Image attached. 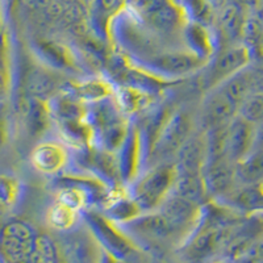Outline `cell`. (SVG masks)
Listing matches in <instances>:
<instances>
[{"label":"cell","mask_w":263,"mask_h":263,"mask_svg":"<svg viewBox=\"0 0 263 263\" xmlns=\"http://www.w3.org/2000/svg\"><path fill=\"white\" fill-rule=\"evenodd\" d=\"M23 263H55V250L48 237H37L34 248Z\"/></svg>","instance_id":"obj_21"},{"label":"cell","mask_w":263,"mask_h":263,"mask_svg":"<svg viewBox=\"0 0 263 263\" xmlns=\"http://www.w3.org/2000/svg\"><path fill=\"white\" fill-rule=\"evenodd\" d=\"M25 125L30 136H40L49 125V112L44 100L37 98L30 99L25 114Z\"/></svg>","instance_id":"obj_15"},{"label":"cell","mask_w":263,"mask_h":263,"mask_svg":"<svg viewBox=\"0 0 263 263\" xmlns=\"http://www.w3.org/2000/svg\"><path fill=\"white\" fill-rule=\"evenodd\" d=\"M255 17L258 18V21L260 23V25H262L263 28V7H260L259 9L257 11V15H255Z\"/></svg>","instance_id":"obj_33"},{"label":"cell","mask_w":263,"mask_h":263,"mask_svg":"<svg viewBox=\"0 0 263 263\" xmlns=\"http://www.w3.org/2000/svg\"><path fill=\"white\" fill-rule=\"evenodd\" d=\"M37 50L40 51L42 57L48 60L51 65L60 66L61 63H63L62 55H61L60 50H58L55 46L49 45V44H41V45L37 46Z\"/></svg>","instance_id":"obj_27"},{"label":"cell","mask_w":263,"mask_h":263,"mask_svg":"<svg viewBox=\"0 0 263 263\" xmlns=\"http://www.w3.org/2000/svg\"><path fill=\"white\" fill-rule=\"evenodd\" d=\"M254 147H263V120L259 124H257Z\"/></svg>","instance_id":"obj_31"},{"label":"cell","mask_w":263,"mask_h":263,"mask_svg":"<svg viewBox=\"0 0 263 263\" xmlns=\"http://www.w3.org/2000/svg\"><path fill=\"white\" fill-rule=\"evenodd\" d=\"M0 32H2V13H0Z\"/></svg>","instance_id":"obj_35"},{"label":"cell","mask_w":263,"mask_h":263,"mask_svg":"<svg viewBox=\"0 0 263 263\" xmlns=\"http://www.w3.org/2000/svg\"><path fill=\"white\" fill-rule=\"evenodd\" d=\"M238 115L253 124H259L263 120V92L254 93L245 99L238 108Z\"/></svg>","instance_id":"obj_20"},{"label":"cell","mask_w":263,"mask_h":263,"mask_svg":"<svg viewBox=\"0 0 263 263\" xmlns=\"http://www.w3.org/2000/svg\"><path fill=\"white\" fill-rule=\"evenodd\" d=\"M33 163L44 173H51L62 166L63 153L54 145H41L33 152Z\"/></svg>","instance_id":"obj_16"},{"label":"cell","mask_w":263,"mask_h":263,"mask_svg":"<svg viewBox=\"0 0 263 263\" xmlns=\"http://www.w3.org/2000/svg\"><path fill=\"white\" fill-rule=\"evenodd\" d=\"M135 224L136 227H138V229L145 232V233L157 234V236H164L171 229V225L168 224V221L164 218L162 213L161 215H152L140 218Z\"/></svg>","instance_id":"obj_23"},{"label":"cell","mask_w":263,"mask_h":263,"mask_svg":"<svg viewBox=\"0 0 263 263\" xmlns=\"http://www.w3.org/2000/svg\"><path fill=\"white\" fill-rule=\"evenodd\" d=\"M245 16H243V7L238 4L236 0L227 2L221 7L220 13V27L222 32L229 40H234L242 36V28L245 24Z\"/></svg>","instance_id":"obj_13"},{"label":"cell","mask_w":263,"mask_h":263,"mask_svg":"<svg viewBox=\"0 0 263 263\" xmlns=\"http://www.w3.org/2000/svg\"><path fill=\"white\" fill-rule=\"evenodd\" d=\"M124 0H99V4L104 11H115L123 4Z\"/></svg>","instance_id":"obj_30"},{"label":"cell","mask_w":263,"mask_h":263,"mask_svg":"<svg viewBox=\"0 0 263 263\" xmlns=\"http://www.w3.org/2000/svg\"><path fill=\"white\" fill-rule=\"evenodd\" d=\"M150 20L157 28L162 30H170L177 27L179 21V13L173 6L167 3H161L156 9L149 13Z\"/></svg>","instance_id":"obj_19"},{"label":"cell","mask_w":263,"mask_h":263,"mask_svg":"<svg viewBox=\"0 0 263 263\" xmlns=\"http://www.w3.org/2000/svg\"><path fill=\"white\" fill-rule=\"evenodd\" d=\"M205 136L208 161L227 158L228 157V125L208 129ZM229 158V157H228Z\"/></svg>","instance_id":"obj_17"},{"label":"cell","mask_w":263,"mask_h":263,"mask_svg":"<svg viewBox=\"0 0 263 263\" xmlns=\"http://www.w3.org/2000/svg\"><path fill=\"white\" fill-rule=\"evenodd\" d=\"M237 179L245 185L263 182V147H254L243 158L236 162Z\"/></svg>","instance_id":"obj_11"},{"label":"cell","mask_w":263,"mask_h":263,"mask_svg":"<svg viewBox=\"0 0 263 263\" xmlns=\"http://www.w3.org/2000/svg\"><path fill=\"white\" fill-rule=\"evenodd\" d=\"M7 137V123H6V111L4 104L0 102V146L4 144Z\"/></svg>","instance_id":"obj_29"},{"label":"cell","mask_w":263,"mask_h":263,"mask_svg":"<svg viewBox=\"0 0 263 263\" xmlns=\"http://www.w3.org/2000/svg\"><path fill=\"white\" fill-rule=\"evenodd\" d=\"M173 194L194 204L203 203L208 194L203 179V174L178 173V177L173 187Z\"/></svg>","instance_id":"obj_10"},{"label":"cell","mask_w":263,"mask_h":263,"mask_svg":"<svg viewBox=\"0 0 263 263\" xmlns=\"http://www.w3.org/2000/svg\"><path fill=\"white\" fill-rule=\"evenodd\" d=\"M224 196H228V200H230V203L242 210H263V191L258 184L245 185L243 189L230 191Z\"/></svg>","instance_id":"obj_14"},{"label":"cell","mask_w":263,"mask_h":263,"mask_svg":"<svg viewBox=\"0 0 263 263\" xmlns=\"http://www.w3.org/2000/svg\"><path fill=\"white\" fill-rule=\"evenodd\" d=\"M236 2L242 7H255L259 3V0H236Z\"/></svg>","instance_id":"obj_32"},{"label":"cell","mask_w":263,"mask_h":263,"mask_svg":"<svg viewBox=\"0 0 263 263\" xmlns=\"http://www.w3.org/2000/svg\"><path fill=\"white\" fill-rule=\"evenodd\" d=\"M177 177L178 170L171 166H162L147 174L136 185L135 197L137 205L146 210L158 205L174 187Z\"/></svg>","instance_id":"obj_1"},{"label":"cell","mask_w":263,"mask_h":263,"mask_svg":"<svg viewBox=\"0 0 263 263\" xmlns=\"http://www.w3.org/2000/svg\"><path fill=\"white\" fill-rule=\"evenodd\" d=\"M203 63L201 58L185 53H173L164 54L156 58L152 62L153 67L162 72H167L171 75L187 74L194 70L199 69Z\"/></svg>","instance_id":"obj_9"},{"label":"cell","mask_w":263,"mask_h":263,"mask_svg":"<svg viewBox=\"0 0 263 263\" xmlns=\"http://www.w3.org/2000/svg\"><path fill=\"white\" fill-rule=\"evenodd\" d=\"M260 189H262V191H263V182L260 183Z\"/></svg>","instance_id":"obj_36"},{"label":"cell","mask_w":263,"mask_h":263,"mask_svg":"<svg viewBox=\"0 0 263 263\" xmlns=\"http://www.w3.org/2000/svg\"><path fill=\"white\" fill-rule=\"evenodd\" d=\"M185 4L197 21L206 23L211 20L213 6L210 0H185Z\"/></svg>","instance_id":"obj_26"},{"label":"cell","mask_w":263,"mask_h":263,"mask_svg":"<svg viewBox=\"0 0 263 263\" xmlns=\"http://www.w3.org/2000/svg\"><path fill=\"white\" fill-rule=\"evenodd\" d=\"M203 179L208 194L224 196L232 191L237 179L236 163L228 157L208 161L203 168Z\"/></svg>","instance_id":"obj_4"},{"label":"cell","mask_w":263,"mask_h":263,"mask_svg":"<svg viewBox=\"0 0 263 263\" xmlns=\"http://www.w3.org/2000/svg\"><path fill=\"white\" fill-rule=\"evenodd\" d=\"M17 195V185L11 178L0 177V216L12 205Z\"/></svg>","instance_id":"obj_25"},{"label":"cell","mask_w":263,"mask_h":263,"mask_svg":"<svg viewBox=\"0 0 263 263\" xmlns=\"http://www.w3.org/2000/svg\"><path fill=\"white\" fill-rule=\"evenodd\" d=\"M239 105L233 102L222 88L213 91L206 96L201 109V121L205 129L229 125L238 115Z\"/></svg>","instance_id":"obj_3"},{"label":"cell","mask_w":263,"mask_h":263,"mask_svg":"<svg viewBox=\"0 0 263 263\" xmlns=\"http://www.w3.org/2000/svg\"><path fill=\"white\" fill-rule=\"evenodd\" d=\"M222 236H224V233L220 229H213L212 228V229L206 230L195 239L194 245H192V251L197 255L208 254L220 243Z\"/></svg>","instance_id":"obj_22"},{"label":"cell","mask_w":263,"mask_h":263,"mask_svg":"<svg viewBox=\"0 0 263 263\" xmlns=\"http://www.w3.org/2000/svg\"><path fill=\"white\" fill-rule=\"evenodd\" d=\"M241 37H243L245 45L249 48H258V45L263 41V28L255 16L246 18Z\"/></svg>","instance_id":"obj_24"},{"label":"cell","mask_w":263,"mask_h":263,"mask_svg":"<svg viewBox=\"0 0 263 263\" xmlns=\"http://www.w3.org/2000/svg\"><path fill=\"white\" fill-rule=\"evenodd\" d=\"M250 62V49L246 45L234 46L222 51L215 61L211 72L213 82H225L232 75L245 69Z\"/></svg>","instance_id":"obj_7"},{"label":"cell","mask_w":263,"mask_h":263,"mask_svg":"<svg viewBox=\"0 0 263 263\" xmlns=\"http://www.w3.org/2000/svg\"><path fill=\"white\" fill-rule=\"evenodd\" d=\"M55 88V81L44 70H33L28 77V90L32 98L45 99Z\"/></svg>","instance_id":"obj_18"},{"label":"cell","mask_w":263,"mask_h":263,"mask_svg":"<svg viewBox=\"0 0 263 263\" xmlns=\"http://www.w3.org/2000/svg\"><path fill=\"white\" fill-rule=\"evenodd\" d=\"M162 206H163L162 208V215L164 216V218L167 220L168 224L173 228L189 222L194 217L196 204L173 194L171 196L164 199Z\"/></svg>","instance_id":"obj_12"},{"label":"cell","mask_w":263,"mask_h":263,"mask_svg":"<svg viewBox=\"0 0 263 263\" xmlns=\"http://www.w3.org/2000/svg\"><path fill=\"white\" fill-rule=\"evenodd\" d=\"M190 130H191V124L189 117L184 114L174 115L170 121L163 126V129H161L154 149L157 156L167 157L179 152L182 145L190 137Z\"/></svg>","instance_id":"obj_5"},{"label":"cell","mask_w":263,"mask_h":263,"mask_svg":"<svg viewBox=\"0 0 263 263\" xmlns=\"http://www.w3.org/2000/svg\"><path fill=\"white\" fill-rule=\"evenodd\" d=\"M133 3H135V6L137 7L140 11L150 13L153 9H156L162 2L161 0H133Z\"/></svg>","instance_id":"obj_28"},{"label":"cell","mask_w":263,"mask_h":263,"mask_svg":"<svg viewBox=\"0 0 263 263\" xmlns=\"http://www.w3.org/2000/svg\"><path fill=\"white\" fill-rule=\"evenodd\" d=\"M36 239L34 230L30 225L23 221H12L2 230L0 245L9 260L23 263L32 253Z\"/></svg>","instance_id":"obj_2"},{"label":"cell","mask_w":263,"mask_h":263,"mask_svg":"<svg viewBox=\"0 0 263 263\" xmlns=\"http://www.w3.org/2000/svg\"><path fill=\"white\" fill-rule=\"evenodd\" d=\"M205 137L192 136L187 138L178 152V166L182 174H203V168L206 163Z\"/></svg>","instance_id":"obj_8"},{"label":"cell","mask_w":263,"mask_h":263,"mask_svg":"<svg viewBox=\"0 0 263 263\" xmlns=\"http://www.w3.org/2000/svg\"><path fill=\"white\" fill-rule=\"evenodd\" d=\"M257 125L237 115L228 125V157L236 163L254 149Z\"/></svg>","instance_id":"obj_6"},{"label":"cell","mask_w":263,"mask_h":263,"mask_svg":"<svg viewBox=\"0 0 263 263\" xmlns=\"http://www.w3.org/2000/svg\"><path fill=\"white\" fill-rule=\"evenodd\" d=\"M257 49H258V51H259V53H260V55H262V57H263V41L260 42L259 45H258Z\"/></svg>","instance_id":"obj_34"}]
</instances>
